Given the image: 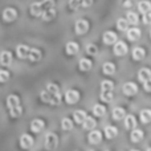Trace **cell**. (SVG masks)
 Listing matches in <instances>:
<instances>
[{"instance_id":"f546056e","label":"cell","mask_w":151,"mask_h":151,"mask_svg":"<svg viewBox=\"0 0 151 151\" xmlns=\"http://www.w3.org/2000/svg\"><path fill=\"white\" fill-rule=\"evenodd\" d=\"M91 61L89 60V58H81V61H80V69L81 70H83V72H88V70H90L91 69Z\"/></svg>"},{"instance_id":"681fc988","label":"cell","mask_w":151,"mask_h":151,"mask_svg":"<svg viewBox=\"0 0 151 151\" xmlns=\"http://www.w3.org/2000/svg\"><path fill=\"white\" fill-rule=\"evenodd\" d=\"M150 35H151V31H150Z\"/></svg>"},{"instance_id":"7c38bea8","label":"cell","mask_w":151,"mask_h":151,"mask_svg":"<svg viewBox=\"0 0 151 151\" xmlns=\"http://www.w3.org/2000/svg\"><path fill=\"white\" fill-rule=\"evenodd\" d=\"M29 11H31V15L32 16H41L44 9H42V5H41V1H36V3H32L31 7H29Z\"/></svg>"},{"instance_id":"603a6c76","label":"cell","mask_w":151,"mask_h":151,"mask_svg":"<svg viewBox=\"0 0 151 151\" xmlns=\"http://www.w3.org/2000/svg\"><path fill=\"white\" fill-rule=\"evenodd\" d=\"M56 16V8H49V9H45L41 15V19L44 21H50L52 19H55Z\"/></svg>"},{"instance_id":"7402d4cb","label":"cell","mask_w":151,"mask_h":151,"mask_svg":"<svg viewBox=\"0 0 151 151\" xmlns=\"http://www.w3.org/2000/svg\"><path fill=\"white\" fill-rule=\"evenodd\" d=\"M141 37V29L138 28H131L127 31V39L130 41H137Z\"/></svg>"},{"instance_id":"7a4b0ae2","label":"cell","mask_w":151,"mask_h":151,"mask_svg":"<svg viewBox=\"0 0 151 151\" xmlns=\"http://www.w3.org/2000/svg\"><path fill=\"white\" fill-rule=\"evenodd\" d=\"M47 91L50 94V105H60L61 104V91L56 83H48Z\"/></svg>"},{"instance_id":"74e56055","label":"cell","mask_w":151,"mask_h":151,"mask_svg":"<svg viewBox=\"0 0 151 151\" xmlns=\"http://www.w3.org/2000/svg\"><path fill=\"white\" fill-rule=\"evenodd\" d=\"M40 97H41V99L45 102V104H49L50 105V94L47 91V89H45V90H42L41 93H40Z\"/></svg>"},{"instance_id":"8d00e7d4","label":"cell","mask_w":151,"mask_h":151,"mask_svg":"<svg viewBox=\"0 0 151 151\" xmlns=\"http://www.w3.org/2000/svg\"><path fill=\"white\" fill-rule=\"evenodd\" d=\"M41 5H42V9H49V8H55L56 3L55 0H41Z\"/></svg>"},{"instance_id":"f907efd6","label":"cell","mask_w":151,"mask_h":151,"mask_svg":"<svg viewBox=\"0 0 151 151\" xmlns=\"http://www.w3.org/2000/svg\"><path fill=\"white\" fill-rule=\"evenodd\" d=\"M91 151H94V150H91Z\"/></svg>"},{"instance_id":"8fae6325","label":"cell","mask_w":151,"mask_h":151,"mask_svg":"<svg viewBox=\"0 0 151 151\" xmlns=\"http://www.w3.org/2000/svg\"><path fill=\"white\" fill-rule=\"evenodd\" d=\"M89 142H90L91 145H98L101 143L102 141V133L98 130H93L91 133H89V137H88Z\"/></svg>"},{"instance_id":"7bdbcfd3","label":"cell","mask_w":151,"mask_h":151,"mask_svg":"<svg viewBox=\"0 0 151 151\" xmlns=\"http://www.w3.org/2000/svg\"><path fill=\"white\" fill-rule=\"evenodd\" d=\"M143 23L146 24V25H149L151 24V12H147V13H143Z\"/></svg>"},{"instance_id":"44dd1931","label":"cell","mask_w":151,"mask_h":151,"mask_svg":"<svg viewBox=\"0 0 151 151\" xmlns=\"http://www.w3.org/2000/svg\"><path fill=\"white\" fill-rule=\"evenodd\" d=\"M28 60L31 61H40L41 60V52H40L37 48H31V50H29V55H28Z\"/></svg>"},{"instance_id":"5bb4252c","label":"cell","mask_w":151,"mask_h":151,"mask_svg":"<svg viewBox=\"0 0 151 151\" xmlns=\"http://www.w3.org/2000/svg\"><path fill=\"white\" fill-rule=\"evenodd\" d=\"M11 63H12V53H11L9 50H3V52L0 53V64L7 66V65H9Z\"/></svg>"},{"instance_id":"836d02e7","label":"cell","mask_w":151,"mask_h":151,"mask_svg":"<svg viewBox=\"0 0 151 151\" xmlns=\"http://www.w3.org/2000/svg\"><path fill=\"white\" fill-rule=\"evenodd\" d=\"M126 20L129 21V24L135 25V24H138L139 17H138V15H137L135 12H127V15H126Z\"/></svg>"},{"instance_id":"1f68e13d","label":"cell","mask_w":151,"mask_h":151,"mask_svg":"<svg viewBox=\"0 0 151 151\" xmlns=\"http://www.w3.org/2000/svg\"><path fill=\"white\" fill-rule=\"evenodd\" d=\"M93 113H94V115H97V117H104L105 113H106V109H105V106L97 104L93 106Z\"/></svg>"},{"instance_id":"30bf717a","label":"cell","mask_w":151,"mask_h":151,"mask_svg":"<svg viewBox=\"0 0 151 151\" xmlns=\"http://www.w3.org/2000/svg\"><path fill=\"white\" fill-rule=\"evenodd\" d=\"M117 35L114 33V32L111 31H107L104 33V36H102V40H104V42L106 45H111V44H115L117 42Z\"/></svg>"},{"instance_id":"8992f818","label":"cell","mask_w":151,"mask_h":151,"mask_svg":"<svg viewBox=\"0 0 151 151\" xmlns=\"http://www.w3.org/2000/svg\"><path fill=\"white\" fill-rule=\"evenodd\" d=\"M122 90H123V94H125V96L130 97V96L137 94V91H138V86H137V83H134V82H127V83L123 85Z\"/></svg>"},{"instance_id":"d6986e66","label":"cell","mask_w":151,"mask_h":151,"mask_svg":"<svg viewBox=\"0 0 151 151\" xmlns=\"http://www.w3.org/2000/svg\"><path fill=\"white\" fill-rule=\"evenodd\" d=\"M65 49H66V53H68V55L73 56V55H76V53H78V50H80V47H78L77 42H74V41H69L68 44H66Z\"/></svg>"},{"instance_id":"e575fe53","label":"cell","mask_w":151,"mask_h":151,"mask_svg":"<svg viewBox=\"0 0 151 151\" xmlns=\"http://www.w3.org/2000/svg\"><path fill=\"white\" fill-rule=\"evenodd\" d=\"M61 127L65 131H70L72 129H73V122H72L69 118H63V121H61Z\"/></svg>"},{"instance_id":"60d3db41","label":"cell","mask_w":151,"mask_h":151,"mask_svg":"<svg viewBox=\"0 0 151 151\" xmlns=\"http://www.w3.org/2000/svg\"><path fill=\"white\" fill-rule=\"evenodd\" d=\"M86 52H88L89 55H96V53L98 52V48L94 44H89L88 47H86Z\"/></svg>"},{"instance_id":"484cf974","label":"cell","mask_w":151,"mask_h":151,"mask_svg":"<svg viewBox=\"0 0 151 151\" xmlns=\"http://www.w3.org/2000/svg\"><path fill=\"white\" fill-rule=\"evenodd\" d=\"M138 78H139V81H141V82L147 81L149 78H151V70H150V69H147V68L141 69V70H139V73H138Z\"/></svg>"},{"instance_id":"d590c367","label":"cell","mask_w":151,"mask_h":151,"mask_svg":"<svg viewBox=\"0 0 151 151\" xmlns=\"http://www.w3.org/2000/svg\"><path fill=\"white\" fill-rule=\"evenodd\" d=\"M117 28L119 29V31H122V32L127 31L129 21L126 20V19H118V20H117Z\"/></svg>"},{"instance_id":"ba28073f","label":"cell","mask_w":151,"mask_h":151,"mask_svg":"<svg viewBox=\"0 0 151 151\" xmlns=\"http://www.w3.org/2000/svg\"><path fill=\"white\" fill-rule=\"evenodd\" d=\"M127 53V45L123 41H117L114 44V55L115 56H125Z\"/></svg>"},{"instance_id":"f6af8a7d","label":"cell","mask_w":151,"mask_h":151,"mask_svg":"<svg viewBox=\"0 0 151 151\" xmlns=\"http://www.w3.org/2000/svg\"><path fill=\"white\" fill-rule=\"evenodd\" d=\"M143 88L146 91H151V78H149L147 81H145L143 82Z\"/></svg>"},{"instance_id":"4316f807","label":"cell","mask_w":151,"mask_h":151,"mask_svg":"<svg viewBox=\"0 0 151 151\" xmlns=\"http://www.w3.org/2000/svg\"><path fill=\"white\" fill-rule=\"evenodd\" d=\"M73 117H74L76 123H80V125H82L83 121L86 119V113L83 111V110H77V111H74Z\"/></svg>"},{"instance_id":"3957f363","label":"cell","mask_w":151,"mask_h":151,"mask_svg":"<svg viewBox=\"0 0 151 151\" xmlns=\"http://www.w3.org/2000/svg\"><path fill=\"white\" fill-rule=\"evenodd\" d=\"M57 143H58V138L55 133H48L45 135V147L48 150H55L57 147Z\"/></svg>"},{"instance_id":"b9f144b4","label":"cell","mask_w":151,"mask_h":151,"mask_svg":"<svg viewBox=\"0 0 151 151\" xmlns=\"http://www.w3.org/2000/svg\"><path fill=\"white\" fill-rule=\"evenodd\" d=\"M9 80V73L7 70H0V82H7Z\"/></svg>"},{"instance_id":"83f0119b","label":"cell","mask_w":151,"mask_h":151,"mask_svg":"<svg viewBox=\"0 0 151 151\" xmlns=\"http://www.w3.org/2000/svg\"><path fill=\"white\" fill-rule=\"evenodd\" d=\"M102 72L107 76L114 74L115 73V65L113 63H105L104 66H102Z\"/></svg>"},{"instance_id":"52a82bcc","label":"cell","mask_w":151,"mask_h":151,"mask_svg":"<svg viewBox=\"0 0 151 151\" xmlns=\"http://www.w3.org/2000/svg\"><path fill=\"white\" fill-rule=\"evenodd\" d=\"M65 99L69 105H73V104H76V102H78V99H80V94H78L77 90L70 89V90H68L65 93Z\"/></svg>"},{"instance_id":"bcb514c9","label":"cell","mask_w":151,"mask_h":151,"mask_svg":"<svg viewBox=\"0 0 151 151\" xmlns=\"http://www.w3.org/2000/svg\"><path fill=\"white\" fill-rule=\"evenodd\" d=\"M131 4H133V3H131V0H125V1H123V7H125V8H130Z\"/></svg>"},{"instance_id":"4fadbf2b","label":"cell","mask_w":151,"mask_h":151,"mask_svg":"<svg viewBox=\"0 0 151 151\" xmlns=\"http://www.w3.org/2000/svg\"><path fill=\"white\" fill-rule=\"evenodd\" d=\"M20 146L23 149H31L33 146V138L31 135H28V134H23L20 137Z\"/></svg>"},{"instance_id":"7dc6e473","label":"cell","mask_w":151,"mask_h":151,"mask_svg":"<svg viewBox=\"0 0 151 151\" xmlns=\"http://www.w3.org/2000/svg\"><path fill=\"white\" fill-rule=\"evenodd\" d=\"M131 151H139V150H135V149H133V150H131Z\"/></svg>"},{"instance_id":"2e32d148","label":"cell","mask_w":151,"mask_h":151,"mask_svg":"<svg viewBox=\"0 0 151 151\" xmlns=\"http://www.w3.org/2000/svg\"><path fill=\"white\" fill-rule=\"evenodd\" d=\"M104 133H105V135H106L107 139H113L118 135V129L115 127V126H106Z\"/></svg>"},{"instance_id":"ffe728a7","label":"cell","mask_w":151,"mask_h":151,"mask_svg":"<svg viewBox=\"0 0 151 151\" xmlns=\"http://www.w3.org/2000/svg\"><path fill=\"white\" fill-rule=\"evenodd\" d=\"M125 117H126V111L123 107H114V110H113V118L115 121L125 119Z\"/></svg>"},{"instance_id":"f35d334b","label":"cell","mask_w":151,"mask_h":151,"mask_svg":"<svg viewBox=\"0 0 151 151\" xmlns=\"http://www.w3.org/2000/svg\"><path fill=\"white\" fill-rule=\"evenodd\" d=\"M113 88H114V83H113L111 81H104V82L101 83L102 90H113Z\"/></svg>"},{"instance_id":"4dcf8cb0","label":"cell","mask_w":151,"mask_h":151,"mask_svg":"<svg viewBox=\"0 0 151 151\" xmlns=\"http://www.w3.org/2000/svg\"><path fill=\"white\" fill-rule=\"evenodd\" d=\"M99 97H101V99L105 102H111L113 98H114V94H113L111 90H102Z\"/></svg>"},{"instance_id":"ac0fdd59","label":"cell","mask_w":151,"mask_h":151,"mask_svg":"<svg viewBox=\"0 0 151 151\" xmlns=\"http://www.w3.org/2000/svg\"><path fill=\"white\" fill-rule=\"evenodd\" d=\"M44 121L41 119H33L31 123V130L33 131V133H40V131L44 129Z\"/></svg>"},{"instance_id":"e0dca14e","label":"cell","mask_w":151,"mask_h":151,"mask_svg":"<svg viewBox=\"0 0 151 151\" xmlns=\"http://www.w3.org/2000/svg\"><path fill=\"white\" fill-rule=\"evenodd\" d=\"M145 56H146V52H145L143 48L135 47L133 49V58H134V60L141 61V60H143V58H145Z\"/></svg>"},{"instance_id":"d4e9b609","label":"cell","mask_w":151,"mask_h":151,"mask_svg":"<svg viewBox=\"0 0 151 151\" xmlns=\"http://www.w3.org/2000/svg\"><path fill=\"white\" fill-rule=\"evenodd\" d=\"M130 138L133 142H139L142 141V138H143V131L141 130V129H133V131H131L130 134Z\"/></svg>"},{"instance_id":"5b68a950","label":"cell","mask_w":151,"mask_h":151,"mask_svg":"<svg viewBox=\"0 0 151 151\" xmlns=\"http://www.w3.org/2000/svg\"><path fill=\"white\" fill-rule=\"evenodd\" d=\"M74 29H76V33L77 35H83V33H86V32L89 31V23L86 20H78L77 23H76V25H74Z\"/></svg>"},{"instance_id":"277c9868","label":"cell","mask_w":151,"mask_h":151,"mask_svg":"<svg viewBox=\"0 0 151 151\" xmlns=\"http://www.w3.org/2000/svg\"><path fill=\"white\" fill-rule=\"evenodd\" d=\"M17 17V11L15 9V8H5L4 11H3V20L7 21V23H11V21H13Z\"/></svg>"},{"instance_id":"ee69618b","label":"cell","mask_w":151,"mask_h":151,"mask_svg":"<svg viewBox=\"0 0 151 151\" xmlns=\"http://www.w3.org/2000/svg\"><path fill=\"white\" fill-rule=\"evenodd\" d=\"M94 0H81V7L83 8H89L91 4H93Z\"/></svg>"},{"instance_id":"f1b7e54d","label":"cell","mask_w":151,"mask_h":151,"mask_svg":"<svg viewBox=\"0 0 151 151\" xmlns=\"http://www.w3.org/2000/svg\"><path fill=\"white\" fill-rule=\"evenodd\" d=\"M82 125H83V129H85V130H91V129L96 127L97 122H96V119H94V118H91V117H86V119L83 121Z\"/></svg>"},{"instance_id":"c3c4849f","label":"cell","mask_w":151,"mask_h":151,"mask_svg":"<svg viewBox=\"0 0 151 151\" xmlns=\"http://www.w3.org/2000/svg\"><path fill=\"white\" fill-rule=\"evenodd\" d=\"M146 151H151V147H150V149H147V150H146Z\"/></svg>"},{"instance_id":"6da1fadb","label":"cell","mask_w":151,"mask_h":151,"mask_svg":"<svg viewBox=\"0 0 151 151\" xmlns=\"http://www.w3.org/2000/svg\"><path fill=\"white\" fill-rule=\"evenodd\" d=\"M7 106L9 109V115L13 118H17L23 114V107L20 105V98L15 94H9L7 97Z\"/></svg>"},{"instance_id":"ab89813d","label":"cell","mask_w":151,"mask_h":151,"mask_svg":"<svg viewBox=\"0 0 151 151\" xmlns=\"http://www.w3.org/2000/svg\"><path fill=\"white\" fill-rule=\"evenodd\" d=\"M69 7H70V9L77 11L81 7V0H69Z\"/></svg>"},{"instance_id":"9a60e30c","label":"cell","mask_w":151,"mask_h":151,"mask_svg":"<svg viewBox=\"0 0 151 151\" xmlns=\"http://www.w3.org/2000/svg\"><path fill=\"white\" fill-rule=\"evenodd\" d=\"M138 122H137V118L134 115H126L125 117V127L129 129V130H133V129L137 127Z\"/></svg>"},{"instance_id":"9c48e42d","label":"cell","mask_w":151,"mask_h":151,"mask_svg":"<svg viewBox=\"0 0 151 151\" xmlns=\"http://www.w3.org/2000/svg\"><path fill=\"white\" fill-rule=\"evenodd\" d=\"M29 50H31V48H29L28 45H24V44L17 45V48H16V53H17V57L21 58V60H24V58H28Z\"/></svg>"},{"instance_id":"d6a6232c","label":"cell","mask_w":151,"mask_h":151,"mask_svg":"<svg viewBox=\"0 0 151 151\" xmlns=\"http://www.w3.org/2000/svg\"><path fill=\"white\" fill-rule=\"evenodd\" d=\"M141 121L143 123L151 122V110L150 109H143L141 111Z\"/></svg>"},{"instance_id":"cb8c5ba5","label":"cell","mask_w":151,"mask_h":151,"mask_svg":"<svg viewBox=\"0 0 151 151\" xmlns=\"http://www.w3.org/2000/svg\"><path fill=\"white\" fill-rule=\"evenodd\" d=\"M138 9L141 13L151 12V3L147 1V0H142V1L138 3Z\"/></svg>"}]
</instances>
